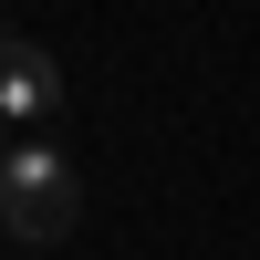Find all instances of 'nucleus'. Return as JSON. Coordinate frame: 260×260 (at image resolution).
Here are the masks:
<instances>
[{"instance_id":"1","label":"nucleus","mask_w":260,"mask_h":260,"mask_svg":"<svg viewBox=\"0 0 260 260\" xmlns=\"http://www.w3.org/2000/svg\"><path fill=\"white\" fill-rule=\"evenodd\" d=\"M73 208H83V177H73L62 146H11V156H0V229H11V240L52 250L62 229H73Z\"/></svg>"},{"instance_id":"2","label":"nucleus","mask_w":260,"mask_h":260,"mask_svg":"<svg viewBox=\"0 0 260 260\" xmlns=\"http://www.w3.org/2000/svg\"><path fill=\"white\" fill-rule=\"evenodd\" d=\"M52 104H62V62L42 52V42L0 31V115H11V125H42Z\"/></svg>"}]
</instances>
